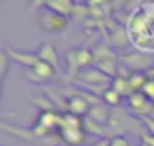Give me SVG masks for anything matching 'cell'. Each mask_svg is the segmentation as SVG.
I'll return each instance as SVG.
<instances>
[{
    "label": "cell",
    "instance_id": "cell-1",
    "mask_svg": "<svg viewBox=\"0 0 154 146\" xmlns=\"http://www.w3.org/2000/svg\"><path fill=\"white\" fill-rule=\"evenodd\" d=\"M58 133L61 139L68 146H80L84 144L85 134H87L84 129V120L81 119V116L66 112L65 115H62Z\"/></svg>",
    "mask_w": 154,
    "mask_h": 146
},
{
    "label": "cell",
    "instance_id": "cell-2",
    "mask_svg": "<svg viewBox=\"0 0 154 146\" xmlns=\"http://www.w3.org/2000/svg\"><path fill=\"white\" fill-rule=\"evenodd\" d=\"M39 23L42 29L48 31H60L66 26V19L62 16V14L48 8V11L42 12V15L39 16Z\"/></svg>",
    "mask_w": 154,
    "mask_h": 146
},
{
    "label": "cell",
    "instance_id": "cell-3",
    "mask_svg": "<svg viewBox=\"0 0 154 146\" xmlns=\"http://www.w3.org/2000/svg\"><path fill=\"white\" fill-rule=\"evenodd\" d=\"M68 104V111L70 114H75L77 116H82L84 114H88L91 110L89 103L81 96H73L66 100Z\"/></svg>",
    "mask_w": 154,
    "mask_h": 146
},
{
    "label": "cell",
    "instance_id": "cell-4",
    "mask_svg": "<svg viewBox=\"0 0 154 146\" xmlns=\"http://www.w3.org/2000/svg\"><path fill=\"white\" fill-rule=\"evenodd\" d=\"M88 116L92 120H95L99 125H104V123L108 122L109 119V111L107 108V106H103V104H96V106L91 107L89 112H88Z\"/></svg>",
    "mask_w": 154,
    "mask_h": 146
},
{
    "label": "cell",
    "instance_id": "cell-5",
    "mask_svg": "<svg viewBox=\"0 0 154 146\" xmlns=\"http://www.w3.org/2000/svg\"><path fill=\"white\" fill-rule=\"evenodd\" d=\"M32 69L37 73V76L42 77V79H48V77L53 76V73H54L53 65L48 64V62L42 61V60H38V61L35 62V65L32 67Z\"/></svg>",
    "mask_w": 154,
    "mask_h": 146
},
{
    "label": "cell",
    "instance_id": "cell-6",
    "mask_svg": "<svg viewBox=\"0 0 154 146\" xmlns=\"http://www.w3.org/2000/svg\"><path fill=\"white\" fill-rule=\"evenodd\" d=\"M103 100H104V103H106L107 106L116 107L118 104L122 101V95H120V93L118 92L114 87H111L103 93Z\"/></svg>",
    "mask_w": 154,
    "mask_h": 146
},
{
    "label": "cell",
    "instance_id": "cell-7",
    "mask_svg": "<svg viewBox=\"0 0 154 146\" xmlns=\"http://www.w3.org/2000/svg\"><path fill=\"white\" fill-rule=\"evenodd\" d=\"M108 146H131L130 141L125 135H115L108 141Z\"/></svg>",
    "mask_w": 154,
    "mask_h": 146
},
{
    "label": "cell",
    "instance_id": "cell-8",
    "mask_svg": "<svg viewBox=\"0 0 154 146\" xmlns=\"http://www.w3.org/2000/svg\"><path fill=\"white\" fill-rule=\"evenodd\" d=\"M142 92L146 95V98L149 99L152 103H154V79L153 80H147L146 84L142 88Z\"/></svg>",
    "mask_w": 154,
    "mask_h": 146
},
{
    "label": "cell",
    "instance_id": "cell-9",
    "mask_svg": "<svg viewBox=\"0 0 154 146\" xmlns=\"http://www.w3.org/2000/svg\"><path fill=\"white\" fill-rule=\"evenodd\" d=\"M142 139H143L149 146H154V135L153 134H149V133L143 134V135H142Z\"/></svg>",
    "mask_w": 154,
    "mask_h": 146
}]
</instances>
